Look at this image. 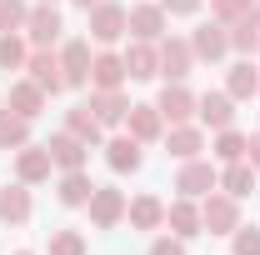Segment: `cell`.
I'll return each mask as SVG.
<instances>
[{
    "label": "cell",
    "mask_w": 260,
    "mask_h": 255,
    "mask_svg": "<svg viewBox=\"0 0 260 255\" xmlns=\"http://www.w3.org/2000/svg\"><path fill=\"white\" fill-rule=\"evenodd\" d=\"M200 225L210 230V235H235V225H240V200L235 195H200Z\"/></svg>",
    "instance_id": "2"
},
{
    "label": "cell",
    "mask_w": 260,
    "mask_h": 255,
    "mask_svg": "<svg viewBox=\"0 0 260 255\" xmlns=\"http://www.w3.org/2000/svg\"><path fill=\"white\" fill-rule=\"evenodd\" d=\"M165 145H170V155H175V160H195L200 150H205V135H200V125L185 120V125H170V130H165Z\"/></svg>",
    "instance_id": "27"
},
{
    "label": "cell",
    "mask_w": 260,
    "mask_h": 255,
    "mask_svg": "<svg viewBox=\"0 0 260 255\" xmlns=\"http://www.w3.org/2000/svg\"><path fill=\"white\" fill-rule=\"evenodd\" d=\"M130 75H125V55H115V50H100L95 60H90V90H120Z\"/></svg>",
    "instance_id": "17"
},
{
    "label": "cell",
    "mask_w": 260,
    "mask_h": 255,
    "mask_svg": "<svg viewBox=\"0 0 260 255\" xmlns=\"http://www.w3.org/2000/svg\"><path fill=\"white\" fill-rule=\"evenodd\" d=\"M155 110L165 115V125H185L195 115V95L180 85V80H165V90L155 95Z\"/></svg>",
    "instance_id": "13"
},
{
    "label": "cell",
    "mask_w": 260,
    "mask_h": 255,
    "mask_svg": "<svg viewBox=\"0 0 260 255\" xmlns=\"http://www.w3.org/2000/svg\"><path fill=\"white\" fill-rule=\"evenodd\" d=\"M195 115H200V125L225 130V125H235V100L225 90H205V95H195Z\"/></svg>",
    "instance_id": "16"
},
{
    "label": "cell",
    "mask_w": 260,
    "mask_h": 255,
    "mask_svg": "<svg viewBox=\"0 0 260 255\" xmlns=\"http://www.w3.org/2000/svg\"><path fill=\"white\" fill-rule=\"evenodd\" d=\"M30 145V120L15 110H0V150H20Z\"/></svg>",
    "instance_id": "31"
},
{
    "label": "cell",
    "mask_w": 260,
    "mask_h": 255,
    "mask_svg": "<svg viewBox=\"0 0 260 255\" xmlns=\"http://www.w3.org/2000/svg\"><path fill=\"white\" fill-rule=\"evenodd\" d=\"M45 5H55V0H45Z\"/></svg>",
    "instance_id": "42"
},
{
    "label": "cell",
    "mask_w": 260,
    "mask_h": 255,
    "mask_svg": "<svg viewBox=\"0 0 260 255\" xmlns=\"http://www.w3.org/2000/svg\"><path fill=\"white\" fill-rule=\"evenodd\" d=\"M90 195H95V180L85 170H60V185H55V200L60 205L80 210V205H90Z\"/></svg>",
    "instance_id": "22"
},
{
    "label": "cell",
    "mask_w": 260,
    "mask_h": 255,
    "mask_svg": "<svg viewBox=\"0 0 260 255\" xmlns=\"http://www.w3.org/2000/svg\"><path fill=\"white\" fill-rule=\"evenodd\" d=\"M45 145H50L55 170H85V160H90V145H85L80 135H70V130H55Z\"/></svg>",
    "instance_id": "10"
},
{
    "label": "cell",
    "mask_w": 260,
    "mask_h": 255,
    "mask_svg": "<svg viewBox=\"0 0 260 255\" xmlns=\"http://www.w3.org/2000/svg\"><path fill=\"white\" fill-rule=\"evenodd\" d=\"M125 195L115 190V185H95V195H90V205H85V210H90V225H95V230H115V225L125 220Z\"/></svg>",
    "instance_id": "6"
},
{
    "label": "cell",
    "mask_w": 260,
    "mask_h": 255,
    "mask_svg": "<svg viewBox=\"0 0 260 255\" xmlns=\"http://www.w3.org/2000/svg\"><path fill=\"white\" fill-rule=\"evenodd\" d=\"M125 75L130 80H155V75H160V45L135 40V45L125 50Z\"/></svg>",
    "instance_id": "20"
},
{
    "label": "cell",
    "mask_w": 260,
    "mask_h": 255,
    "mask_svg": "<svg viewBox=\"0 0 260 255\" xmlns=\"http://www.w3.org/2000/svg\"><path fill=\"white\" fill-rule=\"evenodd\" d=\"M70 5H80V10H90V5H100V0H70Z\"/></svg>",
    "instance_id": "40"
},
{
    "label": "cell",
    "mask_w": 260,
    "mask_h": 255,
    "mask_svg": "<svg viewBox=\"0 0 260 255\" xmlns=\"http://www.w3.org/2000/svg\"><path fill=\"white\" fill-rule=\"evenodd\" d=\"M250 5H255V0H210V15H215L220 25H230V20H235V15H245Z\"/></svg>",
    "instance_id": "36"
},
{
    "label": "cell",
    "mask_w": 260,
    "mask_h": 255,
    "mask_svg": "<svg viewBox=\"0 0 260 255\" xmlns=\"http://www.w3.org/2000/svg\"><path fill=\"white\" fill-rule=\"evenodd\" d=\"M50 170H55L50 145H20V150H15V180L40 185V180H50Z\"/></svg>",
    "instance_id": "9"
},
{
    "label": "cell",
    "mask_w": 260,
    "mask_h": 255,
    "mask_svg": "<svg viewBox=\"0 0 260 255\" xmlns=\"http://www.w3.org/2000/svg\"><path fill=\"white\" fill-rule=\"evenodd\" d=\"M15 255H30V250H15Z\"/></svg>",
    "instance_id": "41"
},
{
    "label": "cell",
    "mask_w": 260,
    "mask_h": 255,
    "mask_svg": "<svg viewBox=\"0 0 260 255\" xmlns=\"http://www.w3.org/2000/svg\"><path fill=\"white\" fill-rule=\"evenodd\" d=\"M30 60V40L20 30H0V70H25Z\"/></svg>",
    "instance_id": "30"
},
{
    "label": "cell",
    "mask_w": 260,
    "mask_h": 255,
    "mask_svg": "<svg viewBox=\"0 0 260 255\" xmlns=\"http://www.w3.org/2000/svg\"><path fill=\"white\" fill-rule=\"evenodd\" d=\"M165 5V15H195L200 10V0H160Z\"/></svg>",
    "instance_id": "38"
},
{
    "label": "cell",
    "mask_w": 260,
    "mask_h": 255,
    "mask_svg": "<svg viewBox=\"0 0 260 255\" xmlns=\"http://www.w3.org/2000/svg\"><path fill=\"white\" fill-rule=\"evenodd\" d=\"M100 150H105V160H110V170H115V175H135V170L145 165V150H140V140H135V135H110Z\"/></svg>",
    "instance_id": "11"
},
{
    "label": "cell",
    "mask_w": 260,
    "mask_h": 255,
    "mask_svg": "<svg viewBox=\"0 0 260 255\" xmlns=\"http://www.w3.org/2000/svg\"><path fill=\"white\" fill-rule=\"evenodd\" d=\"M235 255H260V225H235Z\"/></svg>",
    "instance_id": "35"
},
{
    "label": "cell",
    "mask_w": 260,
    "mask_h": 255,
    "mask_svg": "<svg viewBox=\"0 0 260 255\" xmlns=\"http://www.w3.org/2000/svg\"><path fill=\"white\" fill-rule=\"evenodd\" d=\"M85 105L95 110V120L105 130H110V125H125V115H130V95H125V90H90Z\"/></svg>",
    "instance_id": "19"
},
{
    "label": "cell",
    "mask_w": 260,
    "mask_h": 255,
    "mask_svg": "<svg viewBox=\"0 0 260 255\" xmlns=\"http://www.w3.org/2000/svg\"><path fill=\"white\" fill-rule=\"evenodd\" d=\"M50 255H85V235L80 230H55L50 235Z\"/></svg>",
    "instance_id": "34"
},
{
    "label": "cell",
    "mask_w": 260,
    "mask_h": 255,
    "mask_svg": "<svg viewBox=\"0 0 260 255\" xmlns=\"http://www.w3.org/2000/svg\"><path fill=\"white\" fill-rule=\"evenodd\" d=\"M190 50H195V60H225L230 55V25H220L215 15L205 20V25H195V35H190Z\"/></svg>",
    "instance_id": "5"
},
{
    "label": "cell",
    "mask_w": 260,
    "mask_h": 255,
    "mask_svg": "<svg viewBox=\"0 0 260 255\" xmlns=\"http://www.w3.org/2000/svg\"><path fill=\"white\" fill-rule=\"evenodd\" d=\"M155 45H160V75H165V80H185V75H190V65H195L190 40L165 35V40H155Z\"/></svg>",
    "instance_id": "12"
},
{
    "label": "cell",
    "mask_w": 260,
    "mask_h": 255,
    "mask_svg": "<svg viewBox=\"0 0 260 255\" xmlns=\"http://www.w3.org/2000/svg\"><path fill=\"white\" fill-rule=\"evenodd\" d=\"M5 110H15V115L35 120V115L45 110V90H40L30 75H25V80H15V85H10V100H5Z\"/></svg>",
    "instance_id": "25"
},
{
    "label": "cell",
    "mask_w": 260,
    "mask_h": 255,
    "mask_svg": "<svg viewBox=\"0 0 260 255\" xmlns=\"http://www.w3.org/2000/svg\"><path fill=\"white\" fill-rule=\"evenodd\" d=\"M90 40H65L60 45V70H65V90H80L90 85Z\"/></svg>",
    "instance_id": "7"
},
{
    "label": "cell",
    "mask_w": 260,
    "mask_h": 255,
    "mask_svg": "<svg viewBox=\"0 0 260 255\" xmlns=\"http://www.w3.org/2000/svg\"><path fill=\"white\" fill-rule=\"evenodd\" d=\"M165 25H170V15H165L160 0H150V5H130V35L135 40H165Z\"/></svg>",
    "instance_id": "8"
},
{
    "label": "cell",
    "mask_w": 260,
    "mask_h": 255,
    "mask_svg": "<svg viewBox=\"0 0 260 255\" xmlns=\"http://www.w3.org/2000/svg\"><path fill=\"white\" fill-rule=\"evenodd\" d=\"M60 30H65V20H60L55 5H45V0L30 5V20H25V40H30V45H55Z\"/></svg>",
    "instance_id": "14"
},
{
    "label": "cell",
    "mask_w": 260,
    "mask_h": 255,
    "mask_svg": "<svg viewBox=\"0 0 260 255\" xmlns=\"http://www.w3.org/2000/svg\"><path fill=\"white\" fill-rule=\"evenodd\" d=\"M255 50H260V45H255Z\"/></svg>",
    "instance_id": "43"
},
{
    "label": "cell",
    "mask_w": 260,
    "mask_h": 255,
    "mask_svg": "<svg viewBox=\"0 0 260 255\" xmlns=\"http://www.w3.org/2000/svg\"><path fill=\"white\" fill-rule=\"evenodd\" d=\"M225 95H230V100H250V95H260V65H250V60L230 65V75H225Z\"/></svg>",
    "instance_id": "28"
},
{
    "label": "cell",
    "mask_w": 260,
    "mask_h": 255,
    "mask_svg": "<svg viewBox=\"0 0 260 255\" xmlns=\"http://www.w3.org/2000/svg\"><path fill=\"white\" fill-rule=\"evenodd\" d=\"M125 220H130V230H160L165 225V200L160 195H135L125 205Z\"/></svg>",
    "instance_id": "23"
},
{
    "label": "cell",
    "mask_w": 260,
    "mask_h": 255,
    "mask_svg": "<svg viewBox=\"0 0 260 255\" xmlns=\"http://www.w3.org/2000/svg\"><path fill=\"white\" fill-rule=\"evenodd\" d=\"M150 255H185V240L180 235H160V240H150Z\"/></svg>",
    "instance_id": "37"
},
{
    "label": "cell",
    "mask_w": 260,
    "mask_h": 255,
    "mask_svg": "<svg viewBox=\"0 0 260 255\" xmlns=\"http://www.w3.org/2000/svg\"><path fill=\"white\" fill-rule=\"evenodd\" d=\"M245 160H250V165L260 170V135H250V145H245Z\"/></svg>",
    "instance_id": "39"
},
{
    "label": "cell",
    "mask_w": 260,
    "mask_h": 255,
    "mask_svg": "<svg viewBox=\"0 0 260 255\" xmlns=\"http://www.w3.org/2000/svg\"><path fill=\"white\" fill-rule=\"evenodd\" d=\"M220 190L235 195V200L250 195V190H255V165H250V160H230L225 170H220Z\"/></svg>",
    "instance_id": "29"
},
{
    "label": "cell",
    "mask_w": 260,
    "mask_h": 255,
    "mask_svg": "<svg viewBox=\"0 0 260 255\" xmlns=\"http://www.w3.org/2000/svg\"><path fill=\"white\" fill-rule=\"evenodd\" d=\"M25 75H30L35 85L45 90V95H60L65 90V70H60V55L50 50V45H35L30 60H25Z\"/></svg>",
    "instance_id": "4"
},
{
    "label": "cell",
    "mask_w": 260,
    "mask_h": 255,
    "mask_svg": "<svg viewBox=\"0 0 260 255\" xmlns=\"http://www.w3.org/2000/svg\"><path fill=\"white\" fill-rule=\"evenodd\" d=\"M165 225H170V235H180V240H190V235L205 230V225H200V205H195L190 195H180L175 205H165Z\"/></svg>",
    "instance_id": "21"
},
{
    "label": "cell",
    "mask_w": 260,
    "mask_h": 255,
    "mask_svg": "<svg viewBox=\"0 0 260 255\" xmlns=\"http://www.w3.org/2000/svg\"><path fill=\"white\" fill-rule=\"evenodd\" d=\"M35 215V200H30V185L15 180V185H0V225H25Z\"/></svg>",
    "instance_id": "15"
},
{
    "label": "cell",
    "mask_w": 260,
    "mask_h": 255,
    "mask_svg": "<svg viewBox=\"0 0 260 255\" xmlns=\"http://www.w3.org/2000/svg\"><path fill=\"white\" fill-rule=\"evenodd\" d=\"M125 135H135L140 145H155L165 135V115L155 110V105H130V115H125Z\"/></svg>",
    "instance_id": "18"
},
{
    "label": "cell",
    "mask_w": 260,
    "mask_h": 255,
    "mask_svg": "<svg viewBox=\"0 0 260 255\" xmlns=\"http://www.w3.org/2000/svg\"><path fill=\"white\" fill-rule=\"evenodd\" d=\"M175 190L180 195H190V200H200V195H210V190H220V170L210 165V160H180V175H175Z\"/></svg>",
    "instance_id": "3"
},
{
    "label": "cell",
    "mask_w": 260,
    "mask_h": 255,
    "mask_svg": "<svg viewBox=\"0 0 260 255\" xmlns=\"http://www.w3.org/2000/svg\"><path fill=\"white\" fill-rule=\"evenodd\" d=\"M255 45H260V0L245 10V15H235V20H230V50L250 55Z\"/></svg>",
    "instance_id": "26"
},
{
    "label": "cell",
    "mask_w": 260,
    "mask_h": 255,
    "mask_svg": "<svg viewBox=\"0 0 260 255\" xmlns=\"http://www.w3.org/2000/svg\"><path fill=\"white\" fill-rule=\"evenodd\" d=\"M65 130H70V135H80L90 150L105 145V125L95 120V110H90V105H70V110H65Z\"/></svg>",
    "instance_id": "24"
},
{
    "label": "cell",
    "mask_w": 260,
    "mask_h": 255,
    "mask_svg": "<svg viewBox=\"0 0 260 255\" xmlns=\"http://www.w3.org/2000/svg\"><path fill=\"white\" fill-rule=\"evenodd\" d=\"M25 20H30L25 0H0V30H25Z\"/></svg>",
    "instance_id": "33"
},
{
    "label": "cell",
    "mask_w": 260,
    "mask_h": 255,
    "mask_svg": "<svg viewBox=\"0 0 260 255\" xmlns=\"http://www.w3.org/2000/svg\"><path fill=\"white\" fill-rule=\"evenodd\" d=\"M245 145H250V135H240L235 125H225V130H215V160L220 165H230V160H245Z\"/></svg>",
    "instance_id": "32"
},
{
    "label": "cell",
    "mask_w": 260,
    "mask_h": 255,
    "mask_svg": "<svg viewBox=\"0 0 260 255\" xmlns=\"http://www.w3.org/2000/svg\"><path fill=\"white\" fill-rule=\"evenodd\" d=\"M85 15H90V40H100V45H115V40L130 35V10L115 5V0H100V5L85 10Z\"/></svg>",
    "instance_id": "1"
}]
</instances>
